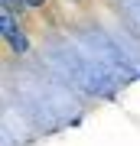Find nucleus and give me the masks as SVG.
<instances>
[{
	"label": "nucleus",
	"instance_id": "1",
	"mask_svg": "<svg viewBox=\"0 0 140 146\" xmlns=\"http://www.w3.org/2000/svg\"><path fill=\"white\" fill-rule=\"evenodd\" d=\"M3 36H7V42H10L16 52H26V36L20 33V26L13 23V16H10V13H3Z\"/></svg>",
	"mask_w": 140,
	"mask_h": 146
}]
</instances>
